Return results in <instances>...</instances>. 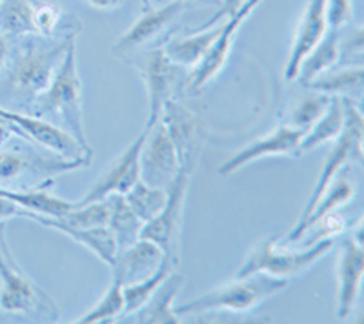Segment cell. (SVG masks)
I'll return each instance as SVG.
<instances>
[{"label":"cell","instance_id":"cell-21","mask_svg":"<svg viewBox=\"0 0 364 324\" xmlns=\"http://www.w3.org/2000/svg\"><path fill=\"white\" fill-rule=\"evenodd\" d=\"M184 286V277L171 271L164 279V283L154 291V296L146 301L141 310L132 313V323L141 324H177L181 323L177 313L173 312V303L178 291Z\"/></svg>","mask_w":364,"mask_h":324},{"label":"cell","instance_id":"cell-11","mask_svg":"<svg viewBox=\"0 0 364 324\" xmlns=\"http://www.w3.org/2000/svg\"><path fill=\"white\" fill-rule=\"evenodd\" d=\"M261 2L262 0H245L230 17H226L228 21L224 22L223 28H220L219 37L213 42L211 50L208 51L206 57L200 60L199 66L193 68L191 75L188 77L186 86L188 92H190L191 95H197V93L203 92L204 86H206L210 80L215 79L220 71H223V68L226 66L228 63V57H230V51H232L233 40H235L237 33H239V28L242 26V22H245L246 18H250V15L259 8Z\"/></svg>","mask_w":364,"mask_h":324},{"label":"cell","instance_id":"cell-9","mask_svg":"<svg viewBox=\"0 0 364 324\" xmlns=\"http://www.w3.org/2000/svg\"><path fill=\"white\" fill-rule=\"evenodd\" d=\"M191 175L186 171H178L177 179L168 188V200L155 219L144 222L139 239L154 242L162 249L168 259L178 262V242H181L182 217H184V204H186L188 190H190Z\"/></svg>","mask_w":364,"mask_h":324},{"label":"cell","instance_id":"cell-1","mask_svg":"<svg viewBox=\"0 0 364 324\" xmlns=\"http://www.w3.org/2000/svg\"><path fill=\"white\" fill-rule=\"evenodd\" d=\"M77 37H21L15 51H9L0 71V106H15L28 112L42 92L48 90L68 48Z\"/></svg>","mask_w":364,"mask_h":324},{"label":"cell","instance_id":"cell-44","mask_svg":"<svg viewBox=\"0 0 364 324\" xmlns=\"http://www.w3.org/2000/svg\"><path fill=\"white\" fill-rule=\"evenodd\" d=\"M0 2H2V0H0Z\"/></svg>","mask_w":364,"mask_h":324},{"label":"cell","instance_id":"cell-12","mask_svg":"<svg viewBox=\"0 0 364 324\" xmlns=\"http://www.w3.org/2000/svg\"><path fill=\"white\" fill-rule=\"evenodd\" d=\"M146 139V129L126 148L115 161L102 171L97 183L86 195L77 200V206L108 199L109 195H124L141 180V150Z\"/></svg>","mask_w":364,"mask_h":324},{"label":"cell","instance_id":"cell-4","mask_svg":"<svg viewBox=\"0 0 364 324\" xmlns=\"http://www.w3.org/2000/svg\"><path fill=\"white\" fill-rule=\"evenodd\" d=\"M0 308L6 313L35 319L57 320L60 317L53 299L22 271L13 257L4 222L0 225Z\"/></svg>","mask_w":364,"mask_h":324},{"label":"cell","instance_id":"cell-13","mask_svg":"<svg viewBox=\"0 0 364 324\" xmlns=\"http://www.w3.org/2000/svg\"><path fill=\"white\" fill-rule=\"evenodd\" d=\"M144 129L146 139L141 150V180L149 186L168 190L181 171L173 142L161 121Z\"/></svg>","mask_w":364,"mask_h":324},{"label":"cell","instance_id":"cell-17","mask_svg":"<svg viewBox=\"0 0 364 324\" xmlns=\"http://www.w3.org/2000/svg\"><path fill=\"white\" fill-rule=\"evenodd\" d=\"M86 161H51L41 155L21 150H0V186L21 177H50V175L66 173L71 170L90 166Z\"/></svg>","mask_w":364,"mask_h":324},{"label":"cell","instance_id":"cell-35","mask_svg":"<svg viewBox=\"0 0 364 324\" xmlns=\"http://www.w3.org/2000/svg\"><path fill=\"white\" fill-rule=\"evenodd\" d=\"M324 17L326 28L333 31H343L352 24L353 4L352 0H324Z\"/></svg>","mask_w":364,"mask_h":324},{"label":"cell","instance_id":"cell-25","mask_svg":"<svg viewBox=\"0 0 364 324\" xmlns=\"http://www.w3.org/2000/svg\"><path fill=\"white\" fill-rule=\"evenodd\" d=\"M0 195L9 199L11 202L18 204L21 208L28 210L31 215H44V217H60L66 215L68 212L75 208V202H68L64 199H58L53 193L46 191L44 188H37V190H9V188L0 186ZM31 219V217H29Z\"/></svg>","mask_w":364,"mask_h":324},{"label":"cell","instance_id":"cell-40","mask_svg":"<svg viewBox=\"0 0 364 324\" xmlns=\"http://www.w3.org/2000/svg\"><path fill=\"white\" fill-rule=\"evenodd\" d=\"M11 131H15L13 124H9L6 119H2V117H0V144H2V142H6V139L11 135Z\"/></svg>","mask_w":364,"mask_h":324},{"label":"cell","instance_id":"cell-14","mask_svg":"<svg viewBox=\"0 0 364 324\" xmlns=\"http://www.w3.org/2000/svg\"><path fill=\"white\" fill-rule=\"evenodd\" d=\"M184 9H186L184 0H170L161 8H148L139 17V21L113 44V53L126 60L132 55L146 50V46H149L170 29V26L181 17Z\"/></svg>","mask_w":364,"mask_h":324},{"label":"cell","instance_id":"cell-8","mask_svg":"<svg viewBox=\"0 0 364 324\" xmlns=\"http://www.w3.org/2000/svg\"><path fill=\"white\" fill-rule=\"evenodd\" d=\"M159 121L162 122L173 142L181 171L193 175V171L199 166L208 134H210L208 126L200 117L195 115L191 109L175 99L166 102Z\"/></svg>","mask_w":364,"mask_h":324},{"label":"cell","instance_id":"cell-28","mask_svg":"<svg viewBox=\"0 0 364 324\" xmlns=\"http://www.w3.org/2000/svg\"><path fill=\"white\" fill-rule=\"evenodd\" d=\"M37 0H2L0 2V33L8 38L38 35L35 22Z\"/></svg>","mask_w":364,"mask_h":324},{"label":"cell","instance_id":"cell-26","mask_svg":"<svg viewBox=\"0 0 364 324\" xmlns=\"http://www.w3.org/2000/svg\"><path fill=\"white\" fill-rule=\"evenodd\" d=\"M363 86H364V70L363 66H346L343 70H330L324 75L317 77L314 82L308 84L306 87L323 92L328 95L346 97L359 104L363 99Z\"/></svg>","mask_w":364,"mask_h":324},{"label":"cell","instance_id":"cell-38","mask_svg":"<svg viewBox=\"0 0 364 324\" xmlns=\"http://www.w3.org/2000/svg\"><path fill=\"white\" fill-rule=\"evenodd\" d=\"M91 8L99 9V11H112V9H117L119 6H122L124 0H86Z\"/></svg>","mask_w":364,"mask_h":324},{"label":"cell","instance_id":"cell-6","mask_svg":"<svg viewBox=\"0 0 364 324\" xmlns=\"http://www.w3.org/2000/svg\"><path fill=\"white\" fill-rule=\"evenodd\" d=\"M277 241L279 235H273V237L259 242L242 262L240 270L237 271V277L266 274L272 277L291 281L297 275L310 270L318 259H323L333 248V239H323V241L310 244L306 249H295V252L284 249V246H279Z\"/></svg>","mask_w":364,"mask_h":324},{"label":"cell","instance_id":"cell-5","mask_svg":"<svg viewBox=\"0 0 364 324\" xmlns=\"http://www.w3.org/2000/svg\"><path fill=\"white\" fill-rule=\"evenodd\" d=\"M341 99H343L344 106V128L339 137L336 139V144L331 146L330 153L326 155L323 171L318 175L317 184H315L310 199H308L306 206H304L301 217H299L297 225H302L310 217V213L317 206L321 195H323L326 188L331 184V180L336 179L344 168L352 166V164H363L364 161L363 112H360L359 104L353 102V100L346 99V97H341Z\"/></svg>","mask_w":364,"mask_h":324},{"label":"cell","instance_id":"cell-24","mask_svg":"<svg viewBox=\"0 0 364 324\" xmlns=\"http://www.w3.org/2000/svg\"><path fill=\"white\" fill-rule=\"evenodd\" d=\"M341 64V31L328 29L324 37L321 38L317 46L311 50V53L302 60L299 68L297 79L304 86L314 82L317 77L324 75L326 71L333 70Z\"/></svg>","mask_w":364,"mask_h":324},{"label":"cell","instance_id":"cell-29","mask_svg":"<svg viewBox=\"0 0 364 324\" xmlns=\"http://www.w3.org/2000/svg\"><path fill=\"white\" fill-rule=\"evenodd\" d=\"M109 220L108 228L112 230L113 237L117 242V252L128 248L133 242L139 241L142 222L126 204L124 195H109Z\"/></svg>","mask_w":364,"mask_h":324},{"label":"cell","instance_id":"cell-37","mask_svg":"<svg viewBox=\"0 0 364 324\" xmlns=\"http://www.w3.org/2000/svg\"><path fill=\"white\" fill-rule=\"evenodd\" d=\"M15 217H24V219H29L31 213H29L28 210L21 208L18 204L11 202L9 199L0 195V225H2V222L6 225L9 219H15Z\"/></svg>","mask_w":364,"mask_h":324},{"label":"cell","instance_id":"cell-34","mask_svg":"<svg viewBox=\"0 0 364 324\" xmlns=\"http://www.w3.org/2000/svg\"><path fill=\"white\" fill-rule=\"evenodd\" d=\"M64 225L71 226V228L79 230H91L100 228V226H108L109 220V200H97V202L84 204V206H77L66 215L60 217Z\"/></svg>","mask_w":364,"mask_h":324},{"label":"cell","instance_id":"cell-2","mask_svg":"<svg viewBox=\"0 0 364 324\" xmlns=\"http://www.w3.org/2000/svg\"><path fill=\"white\" fill-rule=\"evenodd\" d=\"M29 115L41 117L46 121L60 122L66 126L68 134L73 135L84 148L87 146L86 129H84V112H82V82L79 79L77 70V46L75 42L68 48L63 63L55 71V77L46 92L35 99Z\"/></svg>","mask_w":364,"mask_h":324},{"label":"cell","instance_id":"cell-39","mask_svg":"<svg viewBox=\"0 0 364 324\" xmlns=\"http://www.w3.org/2000/svg\"><path fill=\"white\" fill-rule=\"evenodd\" d=\"M9 51H11V48H9V38L6 37V35L0 33V71L4 70L6 60H8L9 57Z\"/></svg>","mask_w":364,"mask_h":324},{"label":"cell","instance_id":"cell-43","mask_svg":"<svg viewBox=\"0 0 364 324\" xmlns=\"http://www.w3.org/2000/svg\"><path fill=\"white\" fill-rule=\"evenodd\" d=\"M166 2H170V0H166ZM184 2H188V0H184Z\"/></svg>","mask_w":364,"mask_h":324},{"label":"cell","instance_id":"cell-36","mask_svg":"<svg viewBox=\"0 0 364 324\" xmlns=\"http://www.w3.org/2000/svg\"><path fill=\"white\" fill-rule=\"evenodd\" d=\"M245 0H220V8L217 9L215 15L210 18L208 22H204V24H200L197 29H206V28H211V26L219 24L220 21H224L226 17H230L233 11H235L237 8H239L240 4H242Z\"/></svg>","mask_w":364,"mask_h":324},{"label":"cell","instance_id":"cell-31","mask_svg":"<svg viewBox=\"0 0 364 324\" xmlns=\"http://www.w3.org/2000/svg\"><path fill=\"white\" fill-rule=\"evenodd\" d=\"M124 200L129 206L133 213H135L142 222H149L151 219L161 213V210L164 208L166 200H168V190L164 188H154L149 184L139 183L124 193Z\"/></svg>","mask_w":364,"mask_h":324},{"label":"cell","instance_id":"cell-30","mask_svg":"<svg viewBox=\"0 0 364 324\" xmlns=\"http://www.w3.org/2000/svg\"><path fill=\"white\" fill-rule=\"evenodd\" d=\"M175 266H177V261L164 257L161 268L154 275H149L148 279L139 281V283L122 286V296H124V315L122 317H128L135 313L136 310H141L146 304V301L154 296V291L164 283V279L173 271Z\"/></svg>","mask_w":364,"mask_h":324},{"label":"cell","instance_id":"cell-19","mask_svg":"<svg viewBox=\"0 0 364 324\" xmlns=\"http://www.w3.org/2000/svg\"><path fill=\"white\" fill-rule=\"evenodd\" d=\"M164 257L166 255L157 244L139 239L128 248L117 252L112 264L113 279H117L122 286L144 281L161 268Z\"/></svg>","mask_w":364,"mask_h":324},{"label":"cell","instance_id":"cell-16","mask_svg":"<svg viewBox=\"0 0 364 324\" xmlns=\"http://www.w3.org/2000/svg\"><path fill=\"white\" fill-rule=\"evenodd\" d=\"M364 274V252L360 232L357 237L348 239L341 248L339 262H337V277H339V290H337V317L346 319L357 306L360 297Z\"/></svg>","mask_w":364,"mask_h":324},{"label":"cell","instance_id":"cell-27","mask_svg":"<svg viewBox=\"0 0 364 324\" xmlns=\"http://www.w3.org/2000/svg\"><path fill=\"white\" fill-rule=\"evenodd\" d=\"M344 128V106L343 99L337 95H331L330 104H328L326 112L323 113V117L308 129L306 134L302 135L301 144H299V150L302 153H308V151L315 150L317 146H323L326 142L336 141L341 135Z\"/></svg>","mask_w":364,"mask_h":324},{"label":"cell","instance_id":"cell-10","mask_svg":"<svg viewBox=\"0 0 364 324\" xmlns=\"http://www.w3.org/2000/svg\"><path fill=\"white\" fill-rule=\"evenodd\" d=\"M0 117L6 119L9 124H13L15 131L22 137L33 141L35 144L42 146L46 150L53 151L64 161H86L91 162L90 148H84L71 134H68L63 126L55 124L51 121H46L41 117L26 115V113L15 112L0 106Z\"/></svg>","mask_w":364,"mask_h":324},{"label":"cell","instance_id":"cell-41","mask_svg":"<svg viewBox=\"0 0 364 324\" xmlns=\"http://www.w3.org/2000/svg\"><path fill=\"white\" fill-rule=\"evenodd\" d=\"M139 2H141V4L144 6L146 9H148V8H151V0H139Z\"/></svg>","mask_w":364,"mask_h":324},{"label":"cell","instance_id":"cell-7","mask_svg":"<svg viewBox=\"0 0 364 324\" xmlns=\"http://www.w3.org/2000/svg\"><path fill=\"white\" fill-rule=\"evenodd\" d=\"M129 64L139 71V75L144 80L149 102V117L146 128H151L161 119L166 102L175 99V92L181 86L184 68L171 63L164 48L161 46L149 48V50H142L132 55Z\"/></svg>","mask_w":364,"mask_h":324},{"label":"cell","instance_id":"cell-20","mask_svg":"<svg viewBox=\"0 0 364 324\" xmlns=\"http://www.w3.org/2000/svg\"><path fill=\"white\" fill-rule=\"evenodd\" d=\"M355 195V180H353L352 175L348 173H339L336 179L331 180L330 186L326 188L321 199H318L317 206L314 208V212L310 213L302 225H297L294 230H291L288 235H284V244H291V242H299L304 235L308 233V230L318 222L324 217L331 215V213L339 212L341 206H344L346 202L353 199Z\"/></svg>","mask_w":364,"mask_h":324},{"label":"cell","instance_id":"cell-32","mask_svg":"<svg viewBox=\"0 0 364 324\" xmlns=\"http://www.w3.org/2000/svg\"><path fill=\"white\" fill-rule=\"evenodd\" d=\"M330 100L331 95H328V93L311 90L310 95L302 97L297 104L294 106L286 126H290V128L297 129V131L306 134L308 129H310L311 126L323 117V113L326 112Z\"/></svg>","mask_w":364,"mask_h":324},{"label":"cell","instance_id":"cell-15","mask_svg":"<svg viewBox=\"0 0 364 324\" xmlns=\"http://www.w3.org/2000/svg\"><path fill=\"white\" fill-rule=\"evenodd\" d=\"M302 135H304L302 131H297V129L290 128V126H279V128L273 129L272 134L259 139V141L250 142L239 153L233 155L232 158H228L223 166L219 168V175L230 177L235 171H239L240 168H245L246 164H250V162H255L264 157H275V155L301 157L299 144H301Z\"/></svg>","mask_w":364,"mask_h":324},{"label":"cell","instance_id":"cell-23","mask_svg":"<svg viewBox=\"0 0 364 324\" xmlns=\"http://www.w3.org/2000/svg\"><path fill=\"white\" fill-rule=\"evenodd\" d=\"M220 28H223V24H215L206 29H195V33L186 35V37L171 38L162 48H164L166 55L170 57L171 63L184 68V70H190V68L193 70V68L199 66L200 60L211 50L213 42L219 37Z\"/></svg>","mask_w":364,"mask_h":324},{"label":"cell","instance_id":"cell-18","mask_svg":"<svg viewBox=\"0 0 364 324\" xmlns=\"http://www.w3.org/2000/svg\"><path fill=\"white\" fill-rule=\"evenodd\" d=\"M326 31L324 0H308L306 9L302 13L301 22L297 26V31H295L290 57H288V63L284 68V77L288 82L297 79L302 60L311 53V50L321 42Z\"/></svg>","mask_w":364,"mask_h":324},{"label":"cell","instance_id":"cell-22","mask_svg":"<svg viewBox=\"0 0 364 324\" xmlns=\"http://www.w3.org/2000/svg\"><path fill=\"white\" fill-rule=\"evenodd\" d=\"M31 220L38 222V225L46 226V228L58 230L60 233L68 235L73 239L75 242L82 244L90 252L97 255L102 262H106L108 266H112L117 255V242L113 237L112 230L108 226H100V228H91V230H79L71 228V226L64 225L60 219L55 217H44V215H31Z\"/></svg>","mask_w":364,"mask_h":324},{"label":"cell","instance_id":"cell-33","mask_svg":"<svg viewBox=\"0 0 364 324\" xmlns=\"http://www.w3.org/2000/svg\"><path fill=\"white\" fill-rule=\"evenodd\" d=\"M124 315V296H122V284L112 279V284L106 290L102 299L91 308L90 312L75 320L79 324H95V323H113V319Z\"/></svg>","mask_w":364,"mask_h":324},{"label":"cell","instance_id":"cell-3","mask_svg":"<svg viewBox=\"0 0 364 324\" xmlns=\"http://www.w3.org/2000/svg\"><path fill=\"white\" fill-rule=\"evenodd\" d=\"M290 284L286 279L272 277L266 274H253L248 277H235V281L208 291L204 296L181 306H173L178 317L197 315V313H245L255 310L259 304L277 296Z\"/></svg>","mask_w":364,"mask_h":324},{"label":"cell","instance_id":"cell-42","mask_svg":"<svg viewBox=\"0 0 364 324\" xmlns=\"http://www.w3.org/2000/svg\"><path fill=\"white\" fill-rule=\"evenodd\" d=\"M0 323H8V317L2 313V308H0Z\"/></svg>","mask_w":364,"mask_h":324}]
</instances>
